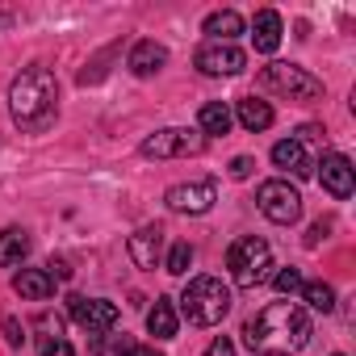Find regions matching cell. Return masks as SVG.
<instances>
[{"label": "cell", "instance_id": "25", "mask_svg": "<svg viewBox=\"0 0 356 356\" xmlns=\"http://www.w3.org/2000/svg\"><path fill=\"white\" fill-rule=\"evenodd\" d=\"M118 356H163V352H159V348H147V343H130V339H122Z\"/></svg>", "mask_w": 356, "mask_h": 356}, {"label": "cell", "instance_id": "18", "mask_svg": "<svg viewBox=\"0 0 356 356\" xmlns=\"http://www.w3.org/2000/svg\"><path fill=\"white\" fill-rule=\"evenodd\" d=\"M176 327H181V318H176V306H172L168 298H155V306L147 310V331H151L155 339H172Z\"/></svg>", "mask_w": 356, "mask_h": 356}, {"label": "cell", "instance_id": "22", "mask_svg": "<svg viewBox=\"0 0 356 356\" xmlns=\"http://www.w3.org/2000/svg\"><path fill=\"white\" fill-rule=\"evenodd\" d=\"M302 298H306L310 310H323V314L335 310V289H331L327 281H306V285H302Z\"/></svg>", "mask_w": 356, "mask_h": 356}, {"label": "cell", "instance_id": "14", "mask_svg": "<svg viewBox=\"0 0 356 356\" xmlns=\"http://www.w3.org/2000/svg\"><path fill=\"white\" fill-rule=\"evenodd\" d=\"M126 63H130V72H134V76H143V80H147V76H155V72L168 63V51H163L159 42L143 38V42H134V47H130V59H126Z\"/></svg>", "mask_w": 356, "mask_h": 356}, {"label": "cell", "instance_id": "23", "mask_svg": "<svg viewBox=\"0 0 356 356\" xmlns=\"http://www.w3.org/2000/svg\"><path fill=\"white\" fill-rule=\"evenodd\" d=\"M189 264H193V243H172V252H168V273H176V277H185L189 273Z\"/></svg>", "mask_w": 356, "mask_h": 356}, {"label": "cell", "instance_id": "11", "mask_svg": "<svg viewBox=\"0 0 356 356\" xmlns=\"http://www.w3.org/2000/svg\"><path fill=\"white\" fill-rule=\"evenodd\" d=\"M318 168H323V172H318V181H323V189H327L331 197H339V202H343V197H352L356 181H352V159H348V155L327 151Z\"/></svg>", "mask_w": 356, "mask_h": 356}, {"label": "cell", "instance_id": "31", "mask_svg": "<svg viewBox=\"0 0 356 356\" xmlns=\"http://www.w3.org/2000/svg\"><path fill=\"white\" fill-rule=\"evenodd\" d=\"M327 235V222H314L310 227V235H306V248H318V239Z\"/></svg>", "mask_w": 356, "mask_h": 356}, {"label": "cell", "instance_id": "1", "mask_svg": "<svg viewBox=\"0 0 356 356\" xmlns=\"http://www.w3.org/2000/svg\"><path fill=\"white\" fill-rule=\"evenodd\" d=\"M243 339L260 356H293L310 343V314L298 302H268L256 318H248Z\"/></svg>", "mask_w": 356, "mask_h": 356}, {"label": "cell", "instance_id": "9", "mask_svg": "<svg viewBox=\"0 0 356 356\" xmlns=\"http://www.w3.org/2000/svg\"><path fill=\"white\" fill-rule=\"evenodd\" d=\"M168 210L176 214H206L218 202V185L214 181H189V185H172L168 189Z\"/></svg>", "mask_w": 356, "mask_h": 356}, {"label": "cell", "instance_id": "20", "mask_svg": "<svg viewBox=\"0 0 356 356\" xmlns=\"http://www.w3.org/2000/svg\"><path fill=\"white\" fill-rule=\"evenodd\" d=\"M231 109L222 105V101H210V105H202V113H197V126H202V134H227L231 130Z\"/></svg>", "mask_w": 356, "mask_h": 356}, {"label": "cell", "instance_id": "5", "mask_svg": "<svg viewBox=\"0 0 356 356\" xmlns=\"http://www.w3.org/2000/svg\"><path fill=\"white\" fill-rule=\"evenodd\" d=\"M227 268H231V281H235L239 289H256V285L268 277V268H273V248H268L264 239H256V235H243V239L231 243Z\"/></svg>", "mask_w": 356, "mask_h": 356}, {"label": "cell", "instance_id": "12", "mask_svg": "<svg viewBox=\"0 0 356 356\" xmlns=\"http://www.w3.org/2000/svg\"><path fill=\"white\" fill-rule=\"evenodd\" d=\"M130 260L138 264V268H155L159 264V252H163V231L159 227H143V231H134L130 235Z\"/></svg>", "mask_w": 356, "mask_h": 356}, {"label": "cell", "instance_id": "17", "mask_svg": "<svg viewBox=\"0 0 356 356\" xmlns=\"http://www.w3.org/2000/svg\"><path fill=\"white\" fill-rule=\"evenodd\" d=\"M273 163H277L281 172H293V176H310V155H306V147H302L298 138H281V143L273 147Z\"/></svg>", "mask_w": 356, "mask_h": 356}, {"label": "cell", "instance_id": "26", "mask_svg": "<svg viewBox=\"0 0 356 356\" xmlns=\"http://www.w3.org/2000/svg\"><path fill=\"white\" fill-rule=\"evenodd\" d=\"M5 339H9L13 348H22V343H26V327H22L17 318H5Z\"/></svg>", "mask_w": 356, "mask_h": 356}, {"label": "cell", "instance_id": "2", "mask_svg": "<svg viewBox=\"0 0 356 356\" xmlns=\"http://www.w3.org/2000/svg\"><path fill=\"white\" fill-rule=\"evenodd\" d=\"M59 84L47 67H26L13 84H9V109L13 122L22 130H47L59 113Z\"/></svg>", "mask_w": 356, "mask_h": 356}, {"label": "cell", "instance_id": "28", "mask_svg": "<svg viewBox=\"0 0 356 356\" xmlns=\"http://www.w3.org/2000/svg\"><path fill=\"white\" fill-rule=\"evenodd\" d=\"M38 327H42V331H51V339H63V318H59V314H42V318H38Z\"/></svg>", "mask_w": 356, "mask_h": 356}, {"label": "cell", "instance_id": "21", "mask_svg": "<svg viewBox=\"0 0 356 356\" xmlns=\"http://www.w3.org/2000/svg\"><path fill=\"white\" fill-rule=\"evenodd\" d=\"M26 252H30V239H26V231H0V264H22L26 260Z\"/></svg>", "mask_w": 356, "mask_h": 356}, {"label": "cell", "instance_id": "30", "mask_svg": "<svg viewBox=\"0 0 356 356\" xmlns=\"http://www.w3.org/2000/svg\"><path fill=\"white\" fill-rule=\"evenodd\" d=\"M42 356H76V352H72V343H67V339H51V343L42 348Z\"/></svg>", "mask_w": 356, "mask_h": 356}, {"label": "cell", "instance_id": "19", "mask_svg": "<svg viewBox=\"0 0 356 356\" xmlns=\"http://www.w3.org/2000/svg\"><path fill=\"white\" fill-rule=\"evenodd\" d=\"M206 34H210V42H231L235 34H243V17L235 13V9H218V13H210L206 17V26H202Z\"/></svg>", "mask_w": 356, "mask_h": 356}, {"label": "cell", "instance_id": "29", "mask_svg": "<svg viewBox=\"0 0 356 356\" xmlns=\"http://www.w3.org/2000/svg\"><path fill=\"white\" fill-rule=\"evenodd\" d=\"M202 356H235V343H231L227 335H218V339H214V343H210Z\"/></svg>", "mask_w": 356, "mask_h": 356}, {"label": "cell", "instance_id": "8", "mask_svg": "<svg viewBox=\"0 0 356 356\" xmlns=\"http://www.w3.org/2000/svg\"><path fill=\"white\" fill-rule=\"evenodd\" d=\"M202 76H239L248 67V55L235 42H202V51L193 55Z\"/></svg>", "mask_w": 356, "mask_h": 356}, {"label": "cell", "instance_id": "27", "mask_svg": "<svg viewBox=\"0 0 356 356\" xmlns=\"http://www.w3.org/2000/svg\"><path fill=\"white\" fill-rule=\"evenodd\" d=\"M252 168H256V163H252L248 155H235V159H231V176H235V181H248Z\"/></svg>", "mask_w": 356, "mask_h": 356}, {"label": "cell", "instance_id": "7", "mask_svg": "<svg viewBox=\"0 0 356 356\" xmlns=\"http://www.w3.org/2000/svg\"><path fill=\"white\" fill-rule=\"evenodd\" d=\"M256 206H260V214H264L268 222H277V227H293V222L302 218V193H298L289 181H264V185L256 189Z\"/></svg>", "mask_w": 356, "mask_h": 356}, {"label": "cell", "instance_id": "4", "mask_svg": "<svg viewBox=\"0 0 356 356\" xmlns=\"http://www.w3.org/2000/svg\"><path fill=\"white\" fill-rule=\"evenodd\" d=\"M256 84H260L264 92L289 97V101H318V97H323V80L310 76V72L298 67V63H268V67H260Z\"/></svg>", "mask_w": 356, "mask_h": 356}, {"label": "cell", "instance_id": "10", "mask_svg": "<svg viewBox=\"0 0 356 356\" xmlns=\"http://www.w3.org/2000/svg\"><path fill=\"white\" fill-rule=\"evenodd\" d=\"M67 314H72L84 331H92V335H101V331H109V327L118 323V306L105 302V298H80V293H72V298H67Z\"/></svg>", "mask_w": 356, "mask_h": 356}, {"label": "cell", "instance_id": "16", "mask_svg": "<svg viewBox=\"0 0 356 356\" xmlns=\"http://www.w3.org/2000/svg\"><path fill=\"white\" fill-rule=\"evenodd\" d=\"M235 118H239V126H243V130L260 134V130H268V126H273V105H268V101H260V97H239V101H235Z\"/></svg>", "mask_w": 356, "mask_h": 356}, {"label": "cell", "instance_id": "24", "mask_svg": "<svg viewBox=\"0 0 356 356\" xmlns=\"http://www.w3.org/2000/svg\"><path fill=\"white\" fill-rule=\"evenodd\" d=\"M273 281H277V293H285V298H289V293H298V289H302V285H306V281H302V273H298V268H281V273H277V277H273Z\"/></svg>", "mask_w": 356, "mask_h": 356}, {"label": "cell", "instance_id": "6", "mask_svg": "<svg viewBox=\"0 0 356 356\" xmlns=\"http://www.w3.org/2000/svg\"><path fill=\"white\" fill-rule=\"evenodd\" d=\"M138 151L147 159H189V155L206 151V134L202 130H185V126H168V130L147 134Z\"/></svg>", "mask_w": 356, "mask_h": 356}, {"label": "cell", "instance_id": "13", "mask_svg": "<svg viewBox=\"0 0 356 356\" xmlns=\"http://www.w3.org/2000/svg\"><path fill=\"white\" fill-rule=\"evenodd\" d=\"M13 293H22L26 302H47L55 293V277L47 268H22L13 277Z\"/></svg>", "mask_w": 356, "mask_h": 356}, {"label": "cell", "instance_id": "15", "mask_svg": "<svg viewBox=\"0 0 356 356\" xmlns=\"http://www.w3.org/2000/svg\"><path fill=\"white\" fill-rule=\"evenodd\" d=\"M252 42H256V51H260V55H273V51L281 47V13L260 9V13H256V22H252Z\"/></svg>", "mask_w": 356, "mask_h": 356}, {"label": "cell", "instance_id": "3", "mask_svg": "<svg viewBox=\"0 0 356 356\" xmlns=\"http://www.w3.org/2000/svg\"><path fill=\"white\" fill-rule=\"evenodd\" d=\"M231 310V289L218 277H193L181 293V314L193 327H218Z\"/></svg>", "mask_w": 356, "mask_h": 356}, {"label": "cell", "instance_id": "32", "mask_svg": "<svg viewBox=\"0 0 356 356\" xmlns=\"http://www.w3.org/2000/svg\"><path fill=\"white\" fill-rule=\"evenodd\" d=\"M335 356H343V352H335Z\"/></svg>", "mask_w": 356, "mask_h": 356}]
</instances>
